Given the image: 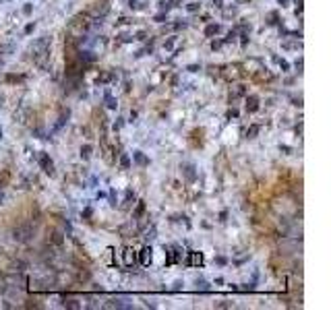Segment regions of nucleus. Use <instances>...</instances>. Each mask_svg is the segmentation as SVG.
<instances>
[{
    "label": "nucleus",
    "mask_w": 331,
    "mask_h": 310,
    "mask_svg": "<svg viewBox=\"0 0 331 310\" xmlns=\"http://www.w3.org/2000/svg\"><path fill=\"white\" fill-rule=\"evenodd\" d=\"M166 248V246H164ZM168 250V258H166V265H174V262H178L180 258H182V248L180 246H170L166 248Z\"/></svg>",
    "instance_id": "obj_1"
},
{
    "label": "nucleus",
    "mask_w": 331,
    "mask_h": 310,
    "mask_svg": "<svg viewBox=\"0 0 331 310\" xmlns=\"http://www.w3.org/2000/svg\"><path fill=\"white\" fill-rule=\"evenodd\" d=\"M40 165H41V170H44L46 174H50V176L54 174V161L50 159L48 153H40Z\"/></svg>",
    "instance_id": "obj_2"
},
{
    "label": "nucleus",
    "mask_w": 331,
    "mask_h": 310,
    "mask_svg": "<svg viewBox=\"0 0 331 310\" xmlns=\"http://www.w3.org/2000/svg\"><path fill=\"white\" fill-rule=\"evenodd\" d=\"M186 254H188V258L184 261L186 267H201V265H203V254H201V252L191 250V252H186Z\"/></svg>",
    "instance_id": "obj_3"
},
{
    "label": "nucleus",
    "mask_w": 331,
    "mask_h": 310,
    "mask_svg": "<svg viewBox=\"0 0 331 310\" xmlns=\"http://www.w3.org/2000/svg\"><path fill=\"white\" fill-rule=\"evenodd\" d=\"M153 250H151V246H145L141 252H139V262L143 265V267H149L151 265V261H153V254H151Z\"/></svg>",
    "instance_id": "obj_4"
},
{
    "label": "nucleus",
    "mask_w": 331,
    "mask_h": 310,
    "mask_svg": "<svg viewBox=\"0 0 331 310\" xmlns=\"http://www.w3.org/2000/svg\"><path fill=\"white\" fill-rule=\"evenodd\" d=\"M13 238L15 240H19V242H27L29 238H31V227L29 225H25V227H17V229H15L13 232Z\"/></svg>",
    "instance_id": "obj_5"
},
{
    "label": "nucleus",
    "mask_w": 331,
    "mask_h": 310,
    "mask_svg": "<svg viewBox=\"0 0 331 310\" xmlns=\"http://www.w3.org/2000/svg\"><path fill=\"white\" fill-rule=\"evenodd\" d=\"M182 174H184V178L188 180V182H195V178H197V172H195V165L193 163H184V165H182Z\"/></svg>",
    "instance_id": "obj_6"
},
{
    "label": "nucleus",
    "mask_w": 331,
    "mask_h": 310,
    "mask_svg": "<svg viewBox=\"0 0 331 310\" xmlns=\"http://www.w3.org/2000/svg\"><path fill=\"white\" fill-rule=\"evenodd\" d=\"M135 262H137V254H135V250L124 248V265H126V267H132Z\"/></svg>",
    "instance_id": "obj_7"
},
{
    "label": "nucleus",
    "mask_w": 331,
    "mask_h": 310,
    "mask_svg": "<svg viewBox=\"0 0 331 310\" xmlns=\"http://www.w3.org/2000/svg\"><path fill=\"white\" fill-rule=\"evenodd\" d=\"M257 110H259V97L248 95L246 97V112H257Z\"/></svg>",
    "instance_id": "obj_8"
},
{
    "label": "nucleus",
    "mask_w": 331,
    "mask_h": 310,
    "mask_svg": "<svg viewBox=\"0 0 331 310\" xmlns=\"http://www.w3.org/2000/svg\"><path fill=\"white\" fill-rule=\"evenodd\" d=\"M221 31V25H217V23H211V25H207L205 27V35L207 37H213V35H217Z\"/></svg>",
    "instance_id": "obj_9"
},
{
    "label": "nucleus",
    "mask_w": 331,
    "mask_h": 310,
    "mask_svg": "<svg viewBox=\"0 0 331 310\" xmlns=\"http://www.w3.org/2000/svg\"><path fill=\"white\" fill-rule=\"evenodd\" d=\"M103 101H106V108H108V110H116L118 101L114 99V97H112L110 91H106V95H103Z\"/></svg>",
    "instance_id": "obj_10"
},
{
    "label": "nucleus",
    "mask_w": 331,
    "mask_h": 310,
    "mask_svg": "<svg viewBox=\"0 0 331 310\" xmlns=\"http://www.w3.org/2000/svg\"><path fill=\"white\" fill-rule=\"evenodd\" d=\"M132 159H135V163H137V165H147V163H149V159L143 155V151H135V153H132Z\"/></svg>",
    "instance_id": "obj_11"
},
{
    "label": "nucleus",
    "mask_w": 331,
    "mask_h": 310,
    "mask_svg": "<svg viewBox=\"0 0 331 310\" xmlns=\"http://www.w3.org/2000/svg\"><path fill=\"white\" fill-rule=\"evenodd\" d=\"M79 58H81V60H85V62H95V58H97V56L93 54L91 50H83L81 54H79Z\"/></svg>",
    "instance_id": "obj_12"
},
{
    "label": "nucleus",
    "mask_w": 331,
    "mask_h": 310,
    "mask_svg": "<svg viewBox=\"0 0 331 310\" xmlns=\"http://www.w3.org/2000/svg\"><path fill=\"white\" fill-rule=\"evenodd\" d=\"M143 213H145V203H143V200H139L137 209H135V213H132V219H139Z\"/></svg>",
    "instance_id": "obj_13"
},
{
    "label": "nucleus",
    "mask_w": 331,
    "mask_h": 310,
    "mask_svg": "<svg viewBox=\"0 0 331 310\" xmlns=\"http://www.w3.org/2000/svg\"><path fill=\"white\" fill-rule=\"evenodd\" d=\"M120 165H122V170H128V167H131V157H128L126 153L120 155Z\"/></svg>",
    "instance_id": "obj_14"
},
{
    "label": "nucleus",
    "mask_w": 331,
    "mask_h": 310,
    "mask_svg": "<svg viewBox=\"0 0 331 310\" xmlns=\"http://www.w3.org/2000/svg\"><path fill=\"white\" fill-rule=\"evenodd\" d=\"M257 134H259V124H253V126L246 130V137H248V138H255Z\"/></svg>",
    "instance_id": "obj_15"
},
{
    "label": "nucleus",
    "mask_w": 331,
    "mask_h": 310,
    "mask_svg": "<svg viewBox=\"0 0 331 310\" xmlns=\"http://www.w3.org/2000/svg\"><path fill=\"white\" fill-rule=\"evenodd\" d=\"M81 157L83 159H89L91 157V145H83V147H81Z\"/></svg>",
    "instance_id": "obj_16"
},
{
    "label": "nucleus",
    "mask_w": 331,
    "mask_h": 310,
    "mask_svg": "<svg viewBox=\"0 0 331 310\" xmlns=\"http://www.w3.org/2000/svg\"><path fill=\"white\" fill-rule=\"evenodd\" d=\"M186 10H188V13H199L201 4H199V2H191V4H186Z\"/></svg>",
    "instance_id": "obj_17"
},
{
    "label": "nucleus",
    "mask_w": 331,
    "mask_h": 310,
    "mask_svg": "<svg viewBox=\"0 0 331 310\" xmlns=\"http://www.w3.org/2000/svg\"><path fill=\"white\" fill-rule=\"evenodd\" d=\"M197 289H201V291H209V283L207 281H203V279H197Z\"/></svg>",
    "instance_id": "obj_18"
},
{
    "label": "nucleus",
    "mask_w": 331,
    "mask_h": 310,
    "mask_svg": "<svg viewBox=\"0 0 331 310\" xmlns=\"http://www.w3.org/2000/svg\"><path fill=\"white\" fill-rule=\"evenodd\" d=\"M236 35H238V31H236V29H232V31L228 33V37L224 39V43H226V41H234V39H236Z\"/></svg>",
    "instance_id": "obj_19"
},
{
    "label": "nucleus",
    "mask_w": 331,
    "mask_h": 310,
    "mask_svg": "<svg viewBox=\"0 0 331 310\" xmlns=\"http://www.w3.org/2000/svg\"><path fill=\"white\" fill-rule=\"evenodd\" d=\"M224 46V39H213L211 41V50H220Z\"/></svg>",
    "instance_id": "obj_20"
},
{
    "label": "nucleus",
    "mask_w": 331,
    "mask_h": 310,
    "mask_svg": "<svg viewBox=\"0 0 331 310\" xmlns=\"http://www.w3.org/2000/svg\"><path fill=\"white\" fill-rule=\"evenodd\" d=\"M64 306L66 308H79V302L77 300H69V302H64Z\"/></svg>",
    "instance_id": "obj_21"
},
{
    "label": "nucleus",
    "mask_w": 331,
    "mask_h": 310,
    "mask_svg": "<svg viewBox=\"0 0 331 310\" xmlns=\"http://www.w3.org/2000/svg\"><path fill=\"white\" fill-rule=\"evenodd\" d=\"M122 126H124V120H122V118H118L116 122H114V130H120Z\"/></svg>",
    "instance_id": "obj_22"
},
{
    "label": "nucleus",
    "mask_w": 331,
    "mask_h": 310,
    "mask_svg": "<svg viewBox=\"0 0 331 310\" xmlns=\"http://www.w3.org/2000/svg\"><path fill=\"white\" fill-rule=\"evenodd\" d=\"M126 203H128V205L135 203V194H132V190H126Z\"/></svg>",
    "instance_id": "obj_23"
},
{
    "label": "nucleus",
    "mask_w": 331,
    "mask_h": 310,
    "mask_svg": "<svg viewBox=\"0 0 331 310\" xmlns=\"http://www.w3.org/2000/svg\"><path fill=\"white\" fill-rule=\"evenodd\" d=\"M110 205H112V207H116V192H114V188L110 190Z\"/></svg>",
    "instance_id": "obj_24"
},
{
    "label": "nucleus",
    "mask_w": 331,
    "mask_h": 310,
    "mask_svg": "<svg viewBox=\"0 0 331 310\" xmlns=\"http://www.w3.org/2000/svg\"><path fill=\"white\" fill-rule=\"evenodd\" d=\"M170 6H172L170 2H159V8H161V10H166V13L170 10Z\"/></svg>",
    "instance_id": "obj_25"
},
{
    "label": "nucleus",
    "mask_w": 331,
    "mask_h": 310,
    "mask_svg": "<svg viewBox=\"0 0 331 310\" xmlns=\"http://www.w3.org/2000/svg\"><path fill=\"white\" fill-rule=\"evenodd\" d=\"M91 215H93V211H91L89 207H87V209H83V217H85V219H89Z\"/></svg>",
    "instance_id": "obj_26"
},
{
    "label": "nucleus",
    "mask_w": 331,
    "mask_h": 310,
    "mask_svg": "<svg viewBox=\"0 0 331 310\" xmlns=\"http://www.w3.org/2000/svg\"><path fill=\"white\" fill-rule=\"evenodd\" d=\"M145 238H147V240H153V238H155V227H151V229L147 232V236H145Z\"/></svg>",
    "instance_id": "obj_27"
},
{
    "label": "nucleus",
    "mask_w": 331,
    "mask_h": 310,
    "mask_svg": "<svg viewBox=\"0 0 331 310\" xmlns=\"http://www.w3.org/2000/svg\"><path fill=\"white\" fill-rule=\"evenodd\" d=\"M174 41H176V37H170V39L166 41V50H170V48H172V46H174Z\"/></svg>",
    "instance_id": "obj_28"
},
{
    "label": "nucleus",
    "mask_w": 331,
    "mask_h": 310,
    "mask_svg": "<svg viewBox=\"0 0 331 310\" xmlns=\"http://www.w3.org/2000/svg\"><path fill=\"white\" fill-rule=\"evenodd\" d=\"M215 262H217V265H221V267H224V265H228V261L224 258V256H217V258H215Z\"/></svg>",
    "instance_id": "obj_29"
},
{
    "label": "nucleus",
    "mask_w": 331,
    "mask_h": 310,
    "mask_svg": "<svg viewBox=\"0 0 331 310\" xmlns=\"http://www.w3.org/2000/svg\"><path fill=\"white\" fill-rule=\"evenodd\" d=\"M277 62H279V66H282L283 70H288V68H290V64H288V62H286V60H282V58H279V60H277Z\"/></svg>",
    "instance_id": "obj_30"
},
{
    "label": "nucleus",
    "mask_w": 331,
    "mask_h": 310,
    "mask_svg": "<svg viewBox=\"0 0 331 310\" xmlns=\"http://www.w3.org/2000/svg\"><path fill=\"white\" fill-rule=\"evenodd\" d=\"M35 29V23H29L27 27H25V33H31V31H33Z\"/></svg>",
    "instance_id": "obj_31"
},
{
    "label": "nucleus",
    "mask_w": 331,
    "mask_h": 310,
    "mask_svg": "<svg viewBox=\"0 0 331 310\" xmlns=\"http://www.w3.org/2000/svg\"><path fill=\"white\" fill-rule=\"evenodd\" d=\"M186 70H188V72H197V70H199V66H197V64H191Z\"/></svg>",
    "instance_id": "obj_32"
},
{
    "label": "nucleus",
    "mask_w": 331,
    "mask_h": 310,
    "mask_svg": "<svg viewBox=\"0 0 331 310\" xmlns=\"http://www.w3.org/2000/svg\"><path fill=\"white\" fill-rule=\"evenodd\" d=\"M240 37H242V46H246V43H248V33H242Z\"/></svg>",
    "instance_id": "obj_33"
},
{
    "label": "nucleus",
    "mask_w": 331,
    "mask_h": 310,
    "mask_svg": "<svg viewBox=\"0 0 331 310\" xmlns=\"http://www.w3.org/2000/svg\"><path fill=\"white\" fill-rule=\"evenodd\" d=\"M166 19V14L164 13H159V14H155V21H157V23H161V21Z\"/></svg>",
    "instance_id": "obj_34"
},
{
    "label": "nucleus",
    "mask_w": 331,
    "mask_h": 310,
    "mask_svg": "<svg viewBox=\"0 0 331 310\" xmlns=\"http://www.w3.org/2000/svg\"><path fill=\"white\" fill-rule=\"evenodd\" d=\"M269 23H271V25H275V23H277V14L275 13H271V21H269Z\"/></svg>",
    "instance_id": "obj_35"
},
{
    "label": "nucleus",
    "mask_w": 331,
    "mask_h": 310,
    "mask_svg": "<svg viewBox=\"0 0 331 310\" xmlns=\"http://www.w3.org/2000/svg\"><path fill=\"white\" fill-rule=\"evenodd\" d=\"M236 116H238V112H236V110H230V112H228V118H236Z\"/></svg>",
    "instance_id": "obj_36"
},
{
    "label": "nucleus",
    "mask_w": 331,
    "mask_h": 310,
    "mask_svg": "<svg viewBox=\"0 0 331 310\" xmlns=\"http://www.w3.org/2000/svg\"><path fill=\"white\" fill-rule=\"evenodd\" d=\"M226 217H228V211H221V213H220V221H226Z\"/></svg>",
    "instance_id": "obj_37"
},
{
    "label": "nucleus",
    "mask_w": 331,
    "mask_h": 310,
    "mask_svg": "<svg viewBox=\"0 0 331 310\" xmlns=\"http://www.w3.org/2000/svg\"><path fill=\"white\" fill-rule=\"evenodd\" d=\"M180 287H182V281H176V283H174V291H178Z\"/></svg>",
    "instance_id": "obj_38"
},
{
    "label": "nucleus",
    "mask_w": 331,
    "mask_h": 310,
    "mask_svg": "<svg viewBox=\"0 0 331 310\" xmlns=\"http://www.w3.org/2000/svg\"><path fill=\"white\" fill-rule=\"evenodd\" d=\"M213 2H215V6H217V8L224 6V0H213Z\"/></svg>",
    "instance_id": "obj_39"
},
{
    "label": "nucleus",
    "mask_w": 331,
    "mask_h": 310,
    "mask_svg": "<svg viewBox=\"0 0 331 310\" xmlns=\"http://www.w3.org/2000/svg\"><path fill=\"white\" fill-rule=\"evenodd\" d=\"M288 2H290V0H279V4H282V6H286Z\"/></svg>",
    "instance_id": "obj_40"
},
{
    "label": "nucleus",
    "mask_w": 331,
    "mask_h": 310,
    "mask_svg": "<svg viewBox=\"0 0 331 310\" xmlns=\"http://www.w3.org/2000/svg\"><path fill=\"white\" fill-rule=\"evenodd\" d=\"M0 137H2V130H0Z\"/></svg>",
    "instance_id": "obj_41"
}]
</instances>
